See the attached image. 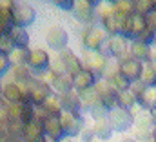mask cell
Here are the masks:
<instances>
[{"label": "cell", "mask_w": 156, "mask_h": 142, "mask_svg": "<svg viewBox=\"0 0 156 142\" xmlns=\"http://www.w3.org/2000/svg\"><path fill=\"white\" fill-rule=\"evenodd\" d=\"M15 6H16L15 0H0V7H11V9H13Z\"/></svg>", "instance_id": "60d3db41"}, {"label": "cell", "mask_w": 156, "mask_h": 142, "mask_svg": "<svg viewBox=\"0 0 156 142\" xmlns=\"http://www.w3.org/2000/svg\"><path fill=\"white\" fill-rule=\"evenodd\" d=\"M45 109L49 111V115L53 117H60L64 113V106H62V95H51L45 102H44Z\"/></svg>", "instance_id": "d4e9b609"}, {"label": "cell", "mask_w": 156, "mask_h": 142, "mask_svg": "<svg viewBox=\"0 0 156 142\" xmlns=\"http://www.w3.org/2000/svg\"><path fill=\"white\" fill-rule=\"evenodd\" d=\"M53 4L64 11H73L76 6V0H53Z\"/></svg>", "instance_id": "e575fe53"}, {"label": "cell", "mask_w": 156, "mask_h": 142, "mask_svg": "<svg viewBox=\"0 0 156 142\" xmlns=\"http://www.w3.org/2000/svg\"><path fill=\"white\" fill-rule=\"evenodd\" d=\"M115 9L123 17H133L136 13L134 11V0H122V2H118L115 6Z\"/></svg>", "instance_id": "4dcf8cb0"}, {"label": "cell", "mask_w": 156, "mask_h": 142, "mask_svg": "<svg viewBox=\"0 0 156 142\" xmlns=\"http://www.w3.org/2000/svg\"><path fill=\"white\" fill-rule=\"evenodd\" d=\"M87 2H89V4H93V6L96 7V6H100V4H102L104 0H87Z\"/></svg>", "instance_id": "7bdbcfd3"}, {"label": "cell", "mask_w": 156, "mask_h": 142, "mask_svg": "<svg viewBox=\"0 0 156 142\" xmlns=\"http://www.w3.org/2000/svg\"><path fill=\"white\" fill-rule=\"evenodd\" d=\"M27 66L35 71L37 75L42 73V71H47L49 69V66H51V60H49L47 51H44V49H40V47L31 49V55H29V62H27Z\"/></svg>", "instance_id": "8fae6325"}, {"label": "cell", "mask_w": 156, "mask_h": 142, "mask_svg": "<svg viewBox=\"0 0 156 142\" xmlns=\"http://www.w3.org/2000/svg\"><path fill=\"white\" fill-rule=\"evenodd\" d=\"M138 102L145 109H154L156 107V86H147L145 91L140 95Z\"/></svg>", "instance_id": "cb8c5ba5"}, {"label": "cell", "mask_w": 156, "mask_h": 142, "mask_svg": "<svg viewBox=\"0 0 156 142\" xmlns=\"http://www.w3.org/2000/svg\"><path fill=\"white\" fill-rule=\"evenodd\" d=\"M149 142H156V140H149Z\"/></svg>", "instance_id": "f907efd6"}, {"label": "cell", "mask_w": 156, "mask_h": 142, "mask_svg": "<svg viewBox=\"0 0 156 142\" xmlns=\"http://www.w3.org/2000/svg\"><path fill=\"white\" fill-rule=\"evenodd\" d=\"M109 122H111V126H113L115 131L123 133V131H127V129L136 122V118L133 117V113H131L129 109L118 106V107H115V109H111V113H109Z\"/></svg>", "instance_id": "6da1fadb"}, {"label": "cell", "mask_w": 156, "mask_h": 142, "mask_svg": "<svg viewBox=\"0 0 156 142\" xmlns=\"http://www.w3.org/2000/svg\"><path fill=\"white\" fill-rule=\"evenodd\" d=\"M142 82L145 86H156V71L153 69L151 62L144 64V73H142Z\"/></svg>", "instance_id": "f1b7e54d"}, {"label": "cell", "mask_w": 156, "mask_h": 142, "mask_svg": "<svg viewBox=\"0 0 156 142\" xmlns=\"http://www.w3.org/2000/svg\"><path fill=\"white\" fill-rule=\"evenodd\" d=\"M11 66H13V64H11V60H9V55H2V53H0V73L5 75Z\"/></svg>", "instance_id": "d590c367"}, {"label": "cell", "mask_w": 156, "mask_h": 142, "mask_svg": "<svg viewBox=\"0 0 156 142\" xmlns=\"http://www.w3.org/2000/svg\"><path fill=\"white\" fill-rule=\"evenodd\" d=\"M60 142H73V140H71V139H66V137H64V139H62Z\"/></svg>", "instance_id": "f6af8a7d"}, {"label": "cell", "mask_w": 156, "mask_h": 142, "mask_svg": "<svg viewBox=\"0 0 156 142\" xmlns=\"http://www.w3.org/2000/svg\"><path fill=\"white\" fill-rule=\"evenodd\" d=\"M60 122H62V128H64V135H67V137H75L78 133H82V129H83L82 117L75 115V113H69V111H64L60 115Z\"/></svg>", "instance_id": "9c48e42d"}, {"label": "cell", "mask_w": 156, "mask_h": 142, "mask_svg": "<svg viewBox=\"0 0 156 142\" xmlns=\"http://www.w3.org/2000/svg\"><path fill=\"white\" fill-rule=\"evenodd\" d=\"M123 142H136V140H133V139H127V140H123Z\"/></svg>", "instance_id": "bcb514c9"}, {"label": "cell", "mask_w": 156, "mask_h": 142, "mask_svg": "<svg viewBox=\"0 0 156 142\" xmlns=\"http://www.w3.org/2000/svg\"><path fill=\"white\" fill-rule=\"evenodd\" d=\"M29 55H31V49H27V47H15L9 53V60H11L13 66H27Z\"/></svg>", "instance_id": "7402d4cb"}, {"label": "cell", "mask_w": 156, "mask_h": 142, "mask_svg": "<svg viewBox=\"0 0 156 142\" xmlns=\"http://www.w3.org/2000/svg\"><path fill=\"white\" fill-rule=\"evenodd\" d=\"M109 42H111V57H115L118 62L127 58L125 55L129 53V47H131V44H127V38H123V36H111Z\"/></svg>", "instance_id": "2e32d148"}, {"label": "cell", "mask_w": 156, "mask_h": 142, "mask_svg": "<svg viewBox=\"0 0 156 142\" xmlns=\"http://www.w3.org/2000/svg\"><path fill=\"white\" fill-rule=\"evenodd\" d=\"M96 91L100 95V100L102 104L107 107V109H115L118 107V91L111 86V82H105V80H100L96 82Z\"/></svg>", "instance_id": "52a82bcc"}, {"label": "cell", "mask_w": 156, "mask_h": 142, "mask_svg": "<svg viewBox=\"0 0 156 142\" xmlns=\"http://www.w3.org/2000/svg\"><path fill=\"white\" fill-rule=\"evenodd\" d=\"M35 9L27 2H18L13 7V22L16 28H27L35 22Z\"/></svg>", "instance_id": "3957f363"}, {"label": "cell", "mask_w": 156, "mask_h": 142, "mask_svg": "<svg viewBox=\"0 0 156 142\" xmlns=\"http://www.w3.org/2000/svg\"><path fill=\"white\" fill-rule=\"evenodd\" d=\"M94 137H96V135H94V129H93V128H83L82 133H80V139L83 142H94L93 140Z\"/></svg>", "instance_id": "8d00e7d4"}, {"label": "cell", "mask_w": 156, "mask_h": 142, "mask_svg": "<svg viewBox=\"0 0 156 142\" xmlns=\"http://www.w3.org/2000/svg\"><path fill=\"white\" fill-rule=\"evenodd\" d=\"M93 129H94V135H96V139H100V140H107V139H111V135H113V126H111V122H109V118H102V120H94V126H93Z\"/></svg>", "instance_id": "ffe728a7"}, {"label": "cell", "mask_w": 156, "mask_h": 142, "mask_svg": "<svg viewBox=\"0 0 156 142\" xmlns=\"http://www.w3.org/2000/svg\"><path fill=\"white\" fill-rule=\"evenodd\" d=\"M13 49H15V44H13L11 36L9 35H2L0 36V53H2V55H9Z\"/></svg>", "instance_id": "1f68e13d"}, {"label": "cell", "mask_w": 156, "mask_h": 142, "mask_svg": "<svg viewBox=\"0 0 156 142\" xmlns=\"http://www.w3.org/2000/svg\"><path fill=\"white\" fill-rule=\"evenodd\" d=\"M82 40H83V46H85V49L98 51V49L104 46V42L107 40V33H105V29H104V28L89 26V28L83 31Z\"/></svg>", "instance_id": "277c9868"}, {"label": "cell", "mask_w": 156, "mask_h": 142, "mask_svg": "<svg viewBox=\"0 0 156 142\" xmlns=\"http://www.w3.org/2000/svg\"><path fill=\"white\" fill-rule=\"evenodd\" d=\"M44 131L47 137H53L55 140H62L66 135H64V128H62V122H60V117H49L44 120Z\"/></svg>", "instance_id": "5bb4252c"}, {"label": "cell", "mask_w": 156, "mask_h": 142, "mask_svg": "<svg viewBox=\"0 0 156 142\" xmlns=\"http://www.w3.org/2000/svg\"><path fill=\"white\" fill-rule=\"evenodd\" d=\"M24 142H44L45 139V131H44V124L38 120H33L26 126L24 135H22Z\"/></svg>", "instance_id": "7c38bea8"}, {"label": "cell", "mask_w": 156, "mask_h": 142, "mask_svg": "<svg viewBox=\"0 0 156 142\" xmlns=\"http://www.w3.org/2000/svg\"><path fill=\"white\" fill-rule=\"evenodd\" d=\"M98 51H100L102 55H105V57H111V42H109V38L104 42V46H102Z\"/></svg>", "instance_id": "f35d334b"}, {"label": "cell", "mask_w": 156, "mask_h": 142, "mask_svg": "<svg viewBox=\"0 0 156 142\" xmlns=\"http://www.w3.org/2000/svg\"><path fill=\"white\" fill-rule=\"evenodd\" d=\"M94 15H96V7H94L93 4H89L87 0H80V2H76V6H75V9H73V17L76 18L78 22L87 24V26L93 24Z\"/></svg>", "instance_id": "30bf717a"}, {"label": "cell", "mask_w": 156, "mask_h": 142, "mask_svg": "<svg viewBox=\"0 0 156 142\" xmlns=\"http://www.w3.org/2000/svg\"><path fill=\"white\" fill-rule=\"evenodd\" d=\"M45 42L51 49L55 51H64L67 49V42H69V35L62 26H53L47 33H45Z\"/></svg>", "instance_id": "8992f818"}, {"label": "cell", "mask_w": 156, "mask_h": 142, "mask_svg": "<svg viewBox=\"0 0 156 142\" xmlns=\"http://www.w3.org/2000/svg\"><path fill=\"white\" fill-rule=\"evenodd\" d=\"M83 68L91 69L96 77L104 75L107 69V57L102 55L100 51H93V49H87L85 55H83Z\"/></svg>", "instance_id": "5b68a950"}, {"label": "cell", "mask_w": 156, "mask_h": 142, "mask_svg": "<svg viewBox=\"0 0 156 142\" xmlns=\"http://www.w3.org/2000/svg\"><path fill=\"white\" fill-rule=\"evenodd\" d=\"M151 47L153 46H147V44H142V42H131V47H129V57L140 60V62H149L151 60Z\"/></svg>", "instance_id": "ac0fdd59"}, {"label": "cell", "mask_w": 156, "mask_h": 142, "mask_svg": "<svg viewBox=\"0 0 156 142\" xmlns=\"http://www.w3.org/2000/svg\"><path fill=\"white\" fill-rule=\"evenodd\" d=\"M149 62H156V44L151 47V60Z\"/></svg>", "instance_id": "b9f144b4"}, {"label": "cell", "mask_w": 156, "mask_h": 142, "mask_svg": "<svg viewBox=\"0 0 156 142\" xmlns=\"http://www.w3.org/2000/svg\"><path fill=\"white\" fill-rule=\"evenodd\" d=\"M60 58H62V62H64V66H66V71H67L69 75H73V77L83 69L80 58H78L71 49H64V51H60Z\"/></svg>", "instance_id": "9a60e30c"}, {"label": "cell", "mask_w": 156, "mask_h": 142, "mask_svg": "<svg viewBox=\"0 0 156 142\" xmlns=\"http://www.w3.org/2000/svg\"><path fill=\"white\" fill-rule=\"evenodd\" d=\"M109 82H111V86H113L116 91H127V89H131V82H129L122 73H120V69H118L111 78H109Z\"/></svg>", "instance_id": "83f0119b"}, {"label": "cell", "mask_w": 156, "mask_h": 142, "mask_svg": "<svg viewBox=\"0 0 156 142\" xmlns=\"http://www.w3.org/2000/svg\"><path fill=\"white\" fill-rule=\"evenodd\" d=\"M49 69L53 71L56 77L58 75H64V73H67L66 71V66H64V62H62V58L58 57V58H55V60H51V66H49Z\"/></svg>", "instance_id": "836d02e7"}, {"label": "cell", "mask_w": 156, "mask_h": 142, "mask_svg": "<svg viewBox=\"0 0 156 142\" xmlns=\"http://www.w3.org/2000/svg\"><path fill=\"white\" fill-rule=\"evenodd\" d=\"M51 95H53V93H51V86H49V84L42 82L38 78H33V80H31V84H29V97H31L33 106L44 104Z\"/></svg>", "instance_id": "ba28073f"}, {"label": "cell", "mask_w": 156, "mask_h": 142, "mask_svg": "<svg viewBox=\"0 0 156 142\" xmlns=\"http://www.w3.org/2000/svg\"><path fill=\"white\" fill-rule=\"evenodd\" d=\"M53 89L60 95H66L69 91L75 89V77L69 75V73H64V75H58L53 82Z\"/></svg>", "instance_id": "d6986e66"}, {"label": "cell", "mask_w": 156, "mask_h": 142, "mask_svg": "<svg viewBox=\"0 0 156 142\" xmlns=\"http://www.w3.org/2000/svg\"><path fill=\"white\" fill-rule=\"evenodd\" d=\"M105 2H109V4H115V6H116L118 2H122V0H105Z\"/></svg>", "instance_id": "ee69618b"}, {"label": "cell", "mask_w": 156, "mask_h": 142, "mask_svg": "<svg viewBox=\"0 0 156 142\" xmlns=\"http://www.w3.org/2000/svg\"><path fill=\"white\" fill-rule=\"evenodd\" d=\"M154 140H156V128H154Z\"/></svg>", "instance_id": "7dc6e473"}, {"label": "cell", "mask_w": 156, "mask_h": 142, "mask_svg": "<svg viewBox=\"0 0 156 142\" xmlns=\"http://www.w3.org/2000/svg\"><path fill=\"white\" fill-rule=\"evenodd\" d=\"M80 99H82V104H83V107H85L87 111H91L96 104L102 102V100H100V95H98V91H96V88H89V89L80 91Z\"/></svg>", "instance_id": "44dd1931"}, {"label": "cell", "mask_w": 156, "mask_h": 142, "mask_svg": "<svg viewBox=\"0 0 156 142\" xmlns=\"http://www.w3.org/2000/svg\"><path fill=\"white\" fill-rule=\"evenodd\" d=\"M96 86V75L91 69L83 68V69L75 75V89L78 93L83 91V89H89V88H94Z\"/></svg>", "instance_id": "4fadbf2b"}, {"label": "cell", "mask_w": 156, "mask_h": 142, "mask_svg": "<svg viewBox=\"0 0 156 142\" xmlns=\"http://www.w3.org/2000/svg\"><path fill=\"white\" fill-rule=\"evenodd\" d=\"M118 69H120V73H122L131 84H134V82L142 80L144 62H140V60H136V58H133V57H127V58H123V60L118 62Z\"/></svg>", "instance_id": "7a4b0ae2"}, {"label": "cell", "mask_w": 156, "mask_h": 142, "mask_svg": "<svg viewBox=\"0 0 156 142\" xmlns=\"http://www.w3.org/2000/svg\"><path fill=\"white\" fill-rule=\"evenodd\" d=\"M31 68L29 66H13L11 69V75L16 82H31L33 77H31Z\"/></svg>", "instance_id": "4316f807"}, {"label": "cell", "mask_w": 156, "mask_h": 142, "mask_svg": "<svg viewBox=\"0 0 156 142\" xmlns=\"http://www.w3.org/2000/svg\"><path fill=\"white\" fill-rule=\"evenodd\" d=\"M94 142H102V140H94Z\"/></svg>", "instance_id": "681fc988"}, {"label": "cell", "mask_w": 156, "mask_h": 142, "mask_svg": "<svg viewBox=\"0 0 156 142\" xmlns=\"http://www.w3.org/2000/svg\"><path fill=\"white\" fill-rule=\"evenodd\" d=\"M156 40V33L154 31H151L149 28L145 29V31H142L140 35H138V38H136V42H142V44H147V46H154L153 42ZM134 42V40H133Z\"/></svg>", "instance_id": "d6a6232c"}, {"label": "cell", "mask_w": 156, "mask_h": 142, "mask_svg": "<svg viewBox=\"0 0 156 142\" xmlns=\"http://www.w3.org/2000/svg\"><path fill=\"white\" fill-rule=\"evenodd\" d=\"M15 47H27L29 46V33L26 31V28H13V31L9 33Z\"/></svg>", "instance_id": "603a6c76"}, {"label": "cell", "mask_w": 156, "mask_h": 142, "mask_svg": "<svg viewBox=\"0 0 156 142\" xmlns=\"http://www.w3.org/2000/svg\"><path fill=\"white\" fill-rule=\"evenodd\" d=\"M153 9H156V6L153 4V0H134V11L138 15L147 17Z\"/></svg>", "instance_id": "f546056e"}, {"label": "cell", "mask_w": 156, "mask_h": 142, "mask_svg": "<svg viewBox=\"0 0 156 142\" xmlns=\"http://www.w3.org/2000/svg\"><path fill=\"white\" fill-rule=\"evenodd\" d=\"M2 142H24V139L13 137V135H2Z\"/></svg>", "instance_id": "ab89813d"}, {"label": "cell", "mask_w": 156, "mask_h": 142, "mask_svg": "<svg viewBox=\"0 0 156 142\" xmlns=\"http://www.w3.org/2000/svg\"><path fill=\"white\" fill-rule=\"evenodd\" d=\"M138 104V99L134 97V93L131 89L127 91H118V106L120 107H125V109H131Z\"/></svg>", "instance_id": "484cf974"}, {"label": "cell", "mask_w": 156, "mask_h": 142, "mask_svg": "<svg viewBox=\"0 0 156 142\" xmlns=\"http://www.w3.org/2000/svg\"><path fill=\"white\" fill-rule=\"evenodd\" d=\"M153 4H154V6H156V0H153Z\"/></svg>", "instance_id": "c3c4849f"}, {"label": "cell", "mask_w": 156, "mask_h": 142, "mask_svg": "<svg viewBox=\"0 0 156 142\" xmlns=\"http://www.w3.org/2000/svg\"><path fill=\"white\" fill-rule=\"evenodd\" d=\"M62 106H64V111L80 115V111H82V107H83L82 99H80V93H78V91H69V93L62 95Z\"/></svg>", "instance_id": "e0dca14e"}, {"label": "cell", "mask_w": 156, "mask_h": 142, "mask_svg": "<svg viewBox=\"0 0 156 142\" xmlns=\"http://www.w3.org/2000/svg\"><path fill=\"white\" fill-rule=\"evenodd\" d=\"M145 22H147V28L156 33V9H153V11L145 17Z\"/></svg>", "instance_id": "74e56055"}]
</instances>
